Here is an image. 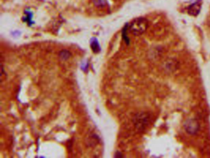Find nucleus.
Returning a JSON list of instances; mask_svg holds the SVG:
<instances>
[{
  "instance_id": "1",
  "label": "nucleus",
  "mask_w": 210,
  "mask_h": 158,
  "mask_svg": "<svg viewBox=\"0 0 210 158\" xmlns=\"http://www.w3.org/2000/svg\"><path fill=\"white\" fill-rule=\"evenodd\" d=\"M147 20L144 17L136 18L128 25L129 32L136 36L144 33L148 27Z\"/></svg>"
},
{
  "instance_id": "2",
  "label": "nucleus",
  "mask_w": 210,
  "mask_h": 158,
  "mask_svg": "<svg viewBox=\"0 0 210 158\" xmlns=\"http://www.w3.org/2000/svg\"><path fill=\"white\" fill-rule=\"evenodd\" d=\"M185 130L190 135H195L198 132L200 125L198 121L195 119H189L184 124Z\"/></svg>"
},
{
  "instance_id": "3",
  "label": "nucleus",
  "mask_w": 210,
  "mask_h": 158,
  "mask_svg": "<svg viewBox=\"0 0 210 158\" xmlns=\"http://www.w3.org/2000/svg\"><path fill=\"white\" fill-rule=\"evenodd\" d=\"M148 119L149 117L147 116L144 113L140 114L138 115L136 117L135 124L139 128H143L147 124Z\"/></svg>"
},
{
  "instance_id": "4",
  "label": "nucleus",
  "mask_w": 210,
  "mask_h": 158,
  "mask_svg": "<svg viewBox=\"0 0 210 158\" xmlns=\"http://www.w3.org/2000/svg\"><path fill=\"white\" fill-rule=\"evenodd\" d=\"M201 10V4L199 1L194 2L188 8V13L193 16H197L199 14Z\"/></svg>"
},
{
  "instance_id": "5",
  "label": "nucleus",
  "mask_w": 210,
  "mask_h": 158,
  "mask_svg": "<svg viewBox=\"0 0 210 158\" xmlns=\"http://www.w3.org/2000/svg\"><path fill=\"white\" fill-rule=\"evenodd\" d=\"M93 3L97 8H103L107 4V0H93Z\"/></svg>"
},
{
  "instance_id": "6",
  "label": "nucleus",
  "mask_w": 210,
  "mask_h": 158,
  "mask_svg": "<svg viewBox=\"0 0 210 158\" xmlns=\"http://www.w3.org/2000/svg\"><path fill=\"white\" fill-rule=\"evenodd\" d=\"M91 47L92 48V49H93V51L94 52H96V50H97V51H98V49H99V44H98V42H97V40H92V42L91 43Z\"/></svg>"
},
{
  "instance_id": "7",
  "label": "nucleus",
  "mask_w": 210,
  "mask_h": 158,
  "mask_svg": "<svg viewBox=\"0 0 210 158\" xmlns=\"http://www.w3.org/2000/svg\"><path fill=\"white\" fill-rule=\"evenodd\" d=\"M201 1V0H195V2H197V1Z\"/></svg>"
}]
</instances>
